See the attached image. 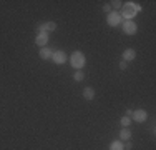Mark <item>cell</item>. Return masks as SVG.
Listing matches in <instances>:
<instances>
[{
  "mask_svg": "<svg viewBox=\"0 0 156 150\" xmlns=\"http://www.w3.org/2000/svg\"><path fill=\"white\" fill-rule=\"evenodd\" d=\"M138 12H141V5H138L136 2H125L120 13L123 20H133V17H136Z\"/></svg>",
  "mask_w": 156,
  "mask_h": 150,
  "instance_id": "cell-1",
  "label": "cell"
},
{
  "mask_svg": "<svg viewBox=\"0 0 156 150\" xmlns=\"http://www.w3.org/2000/svg\"><path fill=\"white\" fill-rule=\"evenodd\" d=\"M70 63H72V67H73V69H76V70H81V69L85 67V63H87V58H85V54H83V52H80V50L73 52V54L70 55Z\"/></svg>",
  "mask_w": 156,
  "mask_h": 150,
  "instance_id": "cell-2",
  "label": "cell"
},
{
  "mask_svg": "<svg viewBox=\"0 0 156 150\" xmlns=\"http://www.w3.org/2000/svg\"><path fill=\"white\" fill-rule=\"evenodd\" d=\"M106 24L110 25V27H118L120 24H123V18H121V13L120 12H110L106 15Z\"/></svg>",
  "mask_w": 156,
  "mask_h": 150,
  "instance_id": "cell-3",
  "label": "cell"
},
{
  "mask_svg": "<svg viewBox=\"0 0 156 150\" xmlns=\"http://www.w3.org/2000/svg\"><path fill=\"white\" fill-rule=\"evenodd\" d=\"M121 30H123L126 35H135V33L138 32V25L135 24V20H123Z\"/></svg>",
  "mask_w": 156,
  "mask_h": 150,
  "instance_id": "cell-4",
  "label": "cell"
},
{
  "mask_svg": "<svg viewBox=\"0 0 156 150\" xmlns=\"http://www.w3.org/2000/svg\"><path fill=\"white\" fill-rule=\"evenodd\" d=\"M57 30V24L55 22H45V24L37 25V33H50Z\"/></svg>",
  "mask_w": 156,
  "mask_h": 150,
  "instance_id": "cell-5",
  "label": "cell"
},
{
  "mask_svg": "<svg viewBox=\"0 0 156 150\" xmlns=\"http://www.w3.org/2000/svg\"><path fill=\"white\" fill-rule=\"evenodd\" d=\"M148 118V112L144 110V108H136V110H133V115H131V120H135V122H146Z\"/></svg>",
  "mask_w": 156,
  "mask_h": 150,
  "instance_id": "cell-6",
  "label": "cell"
},
{
  "mask_svg": "<svg viewBox=\"0 0 156 150\" xmlns=\"http://www.w3.org/2000/svg\"><path fill=\"white\" fill-rule=\"evenodd\" d=\"M51 60H53V63H57V65H63V63L66 62V54L63 50H53Z\"/></svg>",
  "mask_w": 156,
  "mask_h": 150,
  "instance_id": "cell-7",
  "label": "cell"
},
{
  "mask_svg": "<svg viewBox=\"0 0 156 150\" xmlns=\"http://www.w3.org/2000/svg\"><path fill=\"white\" fill-rule=\"evenodd\" d=\"M136 58V50L135 48H126V50L123 52V54H121V60H123V62H133V60Z\"/></svg>",
  "mask_w": 156,
  "mask_h": 150,
  "instance_id": "cell-8",
  "label": "cell"
},
{
  "mask_svg": "<svg viewBox=\"0 0 156 150\" xmlns=\"http://www.w3.org/2000/svg\"><path fill=\"white\" fill-rule=\"evenodd\" d=\"M51 55H53V50H51L50 47H42V48H40V52H38V57L42 60H50Z\"/></svg>",
  "mask_w": 156,
  "mask_h": 150,
  "instance_id": "cell-9",
  "label": "cell"
},
{
  "mask_svg": "<svg viewBox=\"0 0 156 150\" xmlns=\"http://www.w3.org/2000/svg\"><path fill=\"white\" fill-rule=\"evenodd\" d=\"M35 43L38 45L40 48H42V47H47V43H48V33H37Z\"/></svg>",
  "mask_w": 156,
  "mask_h": 150,
  "instance_id": "cell-10",
  "label": "cell"
},
{
  "mask_svg": "<svg viewBox=\"0 0 156 150\" xmlns=\"http://www.w3.org/2000/svg\"><path fill=\"white\" fill-rule=\"evenodd\" d=\"M83 97H85V100H93L95 99V88L93 87H85L83 88Z\"/></svg>",
  "mask_w": 156,
  "mask_h": 150,
  "instance_id": "cell-11",
  "label": "cell"
},
{
  "mask_svg": "<svg viewBox=\"0 0 156 150\" xmlns=\"http://www.w3.org/2000/svg\"><path fill=\"white\" fill-rule=\"evenodd\" d=\"M120 140H131V130L129 129H121L120 130Z\"/></svg>",
  "mask_w": 156,
  "mask_h": 150,
  "instance_id": "cell-12",
  "label": "cell"
},
{
  "mask_svg": "<svg viewBox=\"0 0 156 150\" xmlns=\"http://www.w3.org/2000/svg\"><path fill=\"white\" fill-rule=\"evenodd\" d=\"M110 150H125V145H123V142L118 138V140H113L110 144Z\"/></svg>",
  "mask_w": 156,
  "mask_h": 150,
  "instance_id": "cell-13",
  "label": "cell"
},
{
  "mask_svg": "<svg viewBox=\"0 0 156 150\" xmlns=\"http://www.w3.org/2000/svg\"><path fill=\"white\" fill-rule=\"evenodd\" d=\"M111 9H115V12H120L121 7H123V2L121 0H113V2H110Z\"/></svg>",
  "mask_w": 156,
  "mask_h": 150,
  "instance_id": "cell-14",
  "label": "cell"
},
{
  "mask_svg": "<svg viewBox=\"0 0 156 150\" xmlns=\"http://www.w3.org/2000/svg\"><path fill=\"white\" fill-rule=\"evenodd\" d=\"M73 78H75L76 82H83V78H85V73H83V70H76V72L73 73Z\"/></svg>",
  "mask_w": 156,
  "mask_h": 150,
  "instance_id": "cell-15",
  "label": "cell"
},
{
  "mask_svg": "<svg viewBox=\"0 0 156 150\" xmlns=\"http://www.w3.org/2000/svg\"><path fill=\"white\" fill-rule=\"evenodd\" d=\"M120 123L123 125V129H128V127H129V123H131V118H129V117H126V115H125V117H121V118H120Z\"/></svg>",
  "mask_w": 156,
  "mask_h": 150,
  "instance_id": "cell-16",
  "label": "cell"
},
{
  "mask_svg": "<svg viewBox=\"0 0 156 150\" xmlns=\"http://www.w3.org/2000/svg\"><path fill=\"white\" fill-rule=\"evenodd\" d=\"M103 12H106V13L111 12V5H110V3H105V5H103Z\"/></svg>",
  "mask_w": 156,
  "mask_h": 150,
  "instance_id": "cell-17",
  "label": "cell"
},
{
  "mask_svg": "<svg viewBox=\"0 0 156 150\" xmlns=\"http://www.w3.org/2000/svg\"><path fill=\"white\" fill-rule=\"evenodd\" d=\"M131 148H133V142L128 140V142L125 144V150H131Z\"/></svg>",
  "mask_w": 156,
  "mask_h": 150,
  "instance_id": "cell-18",
  "label": "cell"
},
{
  "mask_svg": "<svg viewBox=\"0 0 156 150\" xmlns=\"http://www.w3.org/2000/svg\"><path fill=\"white\" fill-rule=\"evenodd\" d=\"M126 67H128V63L121 60V62H120V70H126Z\"/></svg>",
  "mask_w": 156,
  "mask_h": 150,
  "instance_id": "cell-19",
  "label": "cell"
},
{
  "mask_svg": "<svg viewBox=\"0 0 156 150\" xmlns=\"http://www.w3.org/2000/svg\"><path fill=\"white\" fill-rule=\"evenodd\" d=\"M131 115H133V110H131V108H128V110H126V117L131 118Z\"/></svg>",
  "mask_w": 156,
  "mask_h": 150,
  "instance_id": "cell-20",
  "label": "cell"
}]
</instances>
